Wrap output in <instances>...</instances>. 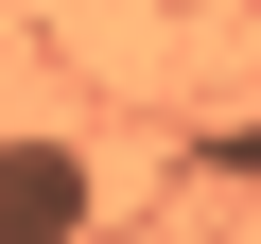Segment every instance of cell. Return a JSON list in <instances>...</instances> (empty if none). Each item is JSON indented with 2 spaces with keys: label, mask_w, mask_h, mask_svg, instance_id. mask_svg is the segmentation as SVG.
I'll return each mask as SVG.
<instances>
[{
  "label": "cell",
  "mask_w": 261,
  "mask_h": 244,
  "mask_svg": "<svg viewBox=\"0 0 261 244\" xmlns=\"http://www.w3.org/2000/svg\"><path fill=\"white\" fill-rule=\"evenodd\" d=\"M87 209H105V175L70 140H0V244H87Z\"/></svg>",
  "instance_id": "1"
}]
</instances>
